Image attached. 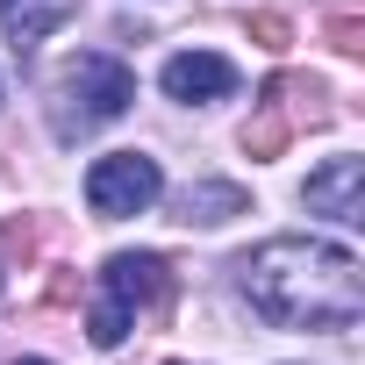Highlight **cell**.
I'll return each instance as SVG.
<instances>
[{"mask_svg":"<svg viewBox=\"0 0 365 365\" xmlns=\"http://www.w3.org/2000/svg\"><path fill=\"white\" fill-rule=\"evenodd\" d=\"M237 287L279 329H351L365 315V272L329 237H265L237 258Z\"/></svg>","mask_w":365,"mask_h":365,"instance_id":"6da1fadb","label":"cell"},{"mask_svg":"<svg viewBox=\"0 0 365 365\" xmlns=\"http://www.w3.org/2000/svg\"><path fill=\"white\" fill-rule=\"evenodd\" d=\"M129 101H136V72H129L122 58H108V51H79V58H65V72L51 79V129L72 143V136H86V129L129 115Z\"/></svg>","mask_w":365,"mask_h":365,"instance_id":"7a4b0ae2","label":"cell"},{"mask_svg":"<svg viewBox=\"0 0 365 365\" xmlns=\"http://www.w3.org/2000/svg\"><path fill=\"white\" fill-rule=\"evenodd\" d=\"M165 279H172V272H165V258H150V251H122V258H108V265H101V294H93V315H86L93 344H101V351H115V344L129 336L136 308L165 294Z\"/></svg>","mask_w":365,"mask_h":365,"instance_id":"3957f363","label":"cell"},{"mask_svg":"<svg viewBox=\"0 0 365 365\" xmlns=\"http://www.w3.org/2000/svg\"><path fill=\"white\" fill-rule=\"evenodd\" d=\"M158 158H143V150H115V158H93V172H86V208L101 215V222H122V215H143L150 201H158Z\"/></svg>","mask_w":365,"mask_h":365,"instance_id":"277c9868","label":"cell"},{"mask_svg":"<svg viewBox=\"0 0 365 365\" xmlns=\"http://www.w3.org/2000/svg\"><path fill=\"white\" fill-rule=\"evenodd\" d=\"M301 201H308V215H336V222H358V215H365V165H358V158H329L322 172H308Z\"/></svg>","mask_w":365,"mask_h":365,"instance_id":"5b68a950","label":"cell"},{"mask_svg":"<svg viewBox=\"0 0 365 365\" xmlns=\"http://www.w3.org/2000/svg\"><path fill=\"white\" fill-rule=\"evenodd\" d=\"M165 93L172 101H230L237 65L215 58V51H179V58H165Z\"/></svg>","mask_w":365,"mask_h":365,"instance_id":"8992f818","label":"cell"},{"mask_svg":"<svg viewBox=\"0 0 365 365\" xmlns=\"http://www.w3.org/2000/svg\"><path fill=\"white\" fill-rule=\"evenodd\" d=\"M179 208V222H201V230H215V222H230V215H244V187H230V179H201V187H187L172 201Z\"/></svg>","mask_w":365,"mask_h":365,"instance_id":"52a82bcc","label":"cell"},{"mask_svg":"<svg viewBox=\"0 0 365 365\" xmlns=\"http://www.w3.org/2000/svg\"><path fill=\"white\" fill-rule=\"evenodd\" d=\"M287 129H294V122H287V108H279V101H265V115H258V122H244V150H251V158H279Z\"/></svg>","mask_w":365,"mask_h":365,"instance_id":"ba28073f","label":"cell"},{"mask_svg":"<svg viewBox=\"0 0 365 365\" xmlns=\"http://www.w3.org/2000/svg\"><path fill=\"white\" fill-rule=\"evenodd\" d=\"M329 43H336L344 58H358V51H365V22H358V15H329Z\"/></svg>","mask_w":365,"mask_h":365,"instance_id":"9c48e42d","label":"cell"},{"mask_svg":"<svg viewBox=\"0 0 365 365\" xmlns=\"http://www.w3.org/2000/svg\"><path fill=\"white\" fill-rule=\"evenodd\" d=\"M251 36H258L265 51H287V36H294V22H287V15H258V22H251Z\"/></svg>","mask_w":365,"mask_h":365,"instance_id":"30bf717a","label":"cell"},{"mask_svg":"<svg viewBox=\"0 0 365 365\" xmlns=\"http://www.w3.org/2000/svg\"><path fill=\"white\" fill-rule=\"evenodd\" d=\"M22 365H43V358H22Z\"/></svg>","mask_w":365,"mask_h":365,"instance_id":"8fae6325","label":"cell"},{"mask_svg":"<svg viewBox=\"0 0 365 365\" xmlns=\"http://www.w3.org/2000/svg\"><path fill=\"white\" fill-rule=\"evenodd\" d=\"M0 15H8V0H0Z\"/></svg>","mask_w":365,"mask_h":365,"instance_id":"7c38bea8","label":"cell"}]
</instances>
